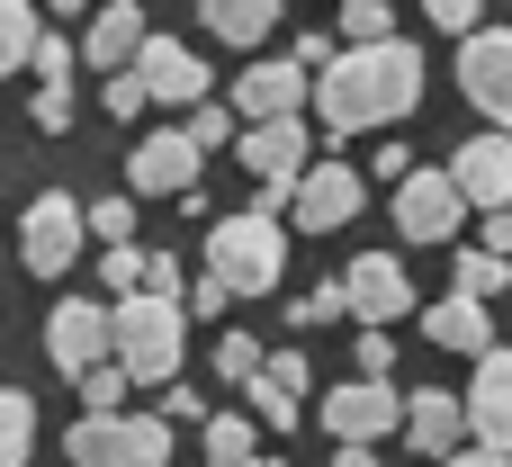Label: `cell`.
I'll return each mask as SVG.
<instances>
[{"label":"cell","instance_id":"4316f807","mask_svg":"<svg viewBox=\"0 0 512 467\" xmlns=\"http://www.w3.org/2000/svg\"><path fill=\"white\" fill-rule=\"evenodd\" d=\"M288 324H297V333H315V324H351V288H342V279H324L315 297H297V315H288Z\"/></svg>","mask_w":512,"mask_h":467},{"label":"cell","instance_id":"7a4b0ae2","mask_svg":"<svg viewBox=\"0 0 512 467\" xmlns=\"http://www.w3.org/2000/svg\"><path fill=\"white\" fill-rule=\"evenodd\" d=\"M108 324H117V360H126V378H135V387H162V378L180 369L189 297H162V288H126V297L108 306Z\"/></svg>","mask_w":512,"mask_h":467},{"label":"cell","instance_id":"5bb4252c","mask_svg":"<svg viewBox=\"0 0 512 467\" xmlns=\"http://www.w3.org/2000/svg\"><path fill=\"white\" fill-rule=\"evenodd\" d=\"M450 180L468 189V207H512V135L504 126L468 135V144L450 153Z\"/></svg>","mask_w":512,"mask_h":467},{"label":"cell","instance_id":"603a6c76","mask_svg":"<svg viewBox=\"0 0 512 467\" xmlns=\"http://www.w3.org/2000/svg\"><path fill=\"white\" fill-rule=\"evenodd\" d=\"M36 0H0V81L9 72H27V54H36Z\"/></svg>","mask_w":512,"mask_h":467},{"label":"cell","instance_id":"7402d4cb","mask_svg":"<svg viewBox=\"0 0 512 467\" xmlns=\"http://www.w3.org/2000/svg\"><path fill=\"white\" fill-rule=\"evenodd\" d=\"M450 288H468V297H486V306H495V297L512 288V252H495V243H468V252H459V270H450Z\"/></svg>","mask_w":512,"mask_h":467},{"label":"cell","instance_id":"e0dca14e","mask_svg":"<svg viewBox=\"0 0 512 467\" xmlns=\"http://www.w3.org/2000/svg\"><path fill=\"white\" fill-rule=\"evenodd\" d=\"M468 432L512 450V351H477V378H468Z\"/></svg>","mask_w":512,"mask_h":467},{"label":"cell","instance_id":"ba28073f","mask_svg":"<svg viewBox=\"0 0 512 467\" xmlns=\"http://www.w3.org/2000/svg\"><path fill=\"white\" fill-rule=\"evenodd\" d=\"M369 207V180L351 171V162H306V180L288 189V216L306 225V234H333V225H351Z\"/></svg>","mask_w":512,"mask_h":467},{"label":"cell","instance_id":"f35d334b","mask_svg":"<svg viewBox=\"0 0 512 467\" xmlns=\"http://www.w3.org/2000/svg\"><path fill=\"white\" fill-rule=\"evenodd\" d=\"M234 306V288L216 279V270H198V288H189V315H225Z\"/></svg>","mask_w":512,"mask_h":467},{"label":"cell","instance_id":"d4e9b609","mask_svg":"<svg viewBox=\"0 0 512 467\" xmlns=\"http://www.w3.org/2000/svg\"><path fill=\"white\" fill-rule=\"evenodd\" d=\"M252 459H261V432L243 414H216L207 423V467H252Z\"/></svg>","mask_w":512,"mask_h":467},{"label":"cell","instance_id":"ee69618b","mask_svg":"<svg viewBox=\"0 0 512 467\" xmlns=\"http://www.w3.org/2000/svg\"><path fill=\"white\" fill-rule=\"evenodd\" d=\"M261 378H279V387L297 396V387H306V360H297V351H279V360H261Z\"/></svg>","mask_w":512,"mask_h":467},{"label":"cell","instance_id":"ffe728a7","mask_svg":"<svg viewBox=\"0 0 512 467\" xmlns=\"http://www.w3.org/2000/svg\"><path fill=\"white\" fill-rule=\"evenodd\" d=\"M81 54H90L99 72H126V63L144 54V9H135V0H108V9L90 18V36H81Z\"/></svg>","mask_w":512,"mask_h":467},{"label":"cell","instance_id":"5b68a950","mask_svg":"<svg viewBox=\"0 0 512 467\" xmlns=\"http://www.w3.org/2000/svg\"><path fill=\"white\" fill-rule=\"evenodd\" d=\"M234 153H243V171L270 189V207L306 180V162H315V135H306V117H252L243 135H234Z\"/></svg>","mask_w":512,"mask_h":467},{"label":"cell","instance_id":"b9f144b4","mask_svg":"<svg viewBox=\"0 0 512 467\" xmlns=\"http://www.w3.org/2000/svg\"><path fill=\"white\" fill-rule=\"evenodd\" d=\"M441 467H512V450H495V441H477V450H468V441H459Z\"/></svg>","mask_w":512,"mask_h":467},{"label":"cell","instance_id":"8992f818","mask_svg":"<svg viewBox=\"0 0 512 467\" xmlns=\"http://www.w3.org/2000/svg\"><path fill=\"white\" fill-rule=\"evenodd\" d=\"M459 90L486 126L512 135V27H468L459 36Z\"/></svg>","mask_w":512,"mask_h":467},{"label":"cell","instance_id":"ac0fdd59","mask_svg":"<svg viewBox=\"0 0 512 467\" xmlns=\"http://www.w3.org/2000/svg\"><path fill=\"white\" fill-rule=\"evenodd\" d=\"M423 333L441 342V351H459V360H477V351H495V315H486V297H468V288H450L432 315H423Z\"/></svg>","mask_w":512,"mask_h":467},{"label":"cell","instance_id":"277c9868","mask_svg":"<svg viewBox=\"0 0 512 467\" xmlns=\"http://www.w3.org/2000/svg\"><path fill=\"white\" fill-rule=\"evenodd\" d=\"M63 459L72 467H171V423L162 414H81Z\"/></svg>","mask_w":512,"mask_h":467},{"label":"cell","instance_id":"1f68e13d","mask_svg":"<svg viewBox=\"0 0 512 467\" xmlns=\"http://www.w3.org/2000/svg\"><path fill=\"white\" fill-rule=\"evenodd\" d=\"M189 135H198V153H216V144H234V108H216V99H198V108H189Z\"/></svg>","mask_w":512,"mask_h":467},{"label":"cell","instance_id":"484cf974","mask_svg":"<svg viewBox=\"0 0 512 467\" xmlns=\"http://www.w3.org/2000/svg\"><path fill=\"white\" fill-rule=\"evenodd\" d=\"M126 387H135V378H126V360H117V351H108L99 369H81V405H90V414H117V405H126Z\"/></svg>","mask_w":512,"mask_h":467},{"label":"cell","instance_id":"2e32d148","mask_svg":"<svg viewBox=\"0 0 512 467\" xmlns=\"http://www.w3.org/2000/svg\"><path fill=\"white\" fill-rule=\"evenodd\" d=\"M315 99V72L288 54V63H252L243 81H234V117H297Z\"/></svg>","mask_w":512,"mask_h":467},{"label":"cell","instance_id":"83f0119b","mask_svg":"<svg viewBox=\"0 0 512 467\" xmlns=\"http://www.w3.org/2000/svg\"><path fill=\"white\" fill-rule=\"evenodd\" d=\"M261 360H270V351H261L252 333H225V342H216V378H225V387H243V378H261Z\"/></svg>","mask_w":512,"mask_h":467},{"label":"cell","instance_id":"bcb514c9","mask_svg":"<svg viewBox=\"0 0 512 467\" xmlns=\"http://www.w3.org/2000/svg\"><path fill=\"white\" fill-rule=\"evenodd\" d=\"M486 243H495V252H512V207H486Z\"/></svg>","mask_w":512,"mask_h":467},{"label":"cell","instance_id":"d590c367","mask_svg":"<svg viewBox=\"0 0 512 467\" xmlns=\"http://www.w3.org/2000/svg\"><path fill=\"white\" fill-rule=\"evenodd\" d=\"M351 360H360V378H387V369H396V342H387V324H369Z\"/></svg>","mask_w":512,"mask_h":467},{"label":"cell","instance_id":"836d02e7","mask_svg":"<svg viewBox=\"0 0 512 467\" xmlns=\"http://www.w3.org/2000/svg\"><path fill=\"white\" fill-rule=\"evenodd\" d=\"M27 72H36V81H72V45H63V36H36Z\"/></svg>","mask_w":512,"mask_h":467},{"label":"cell","instance_id":"6da1fadb","mask_svg":"<svg viewBox=\"0 0 512 467\" xmlns=\"http://www.w3.org/2000/svg\"><path fill=\"white\" fill-rule=\"evenodd\" d=\"M423 108V54L405 45V36H378V45H342L324 72H315V117H324V135H378V126H396V117H414Z\"/></svg>","mask_w":512,"mask_h":467},{"label":"cell","instance_id":"44dd1931","mask_svg":"<svg viewBox=\"0 0 512 467\" xmlns=\"http://www.w3.org/2000/svg\"><path fill=\"white\" fill-rule=\"evenodd\" d=\"M198 18L225 36V45H261L279 27V0H198Z\"/></svg>","mask_w":512,"mask_h":467},{"label":"cell","instance_id":"4fadbf2b","mask_svg":"<svg viewBox=\"0 0 512 467\" xmlns=\"http://www.w3.org/2000/svg\"><path fill=\"white\" fill-rule=\"evenodd\" d=\"M135 81H144V99H153V108H198V99H207V63H198L180 36H144Z\"/></svg>","mask_w":512,"mask_h":467},{"label":"cell","instance_id":"7bdbcfd3","mask_svg":"<svg viewBox=\"0 0 512 467\" xmlns=\"http://www.w3.org/2000/svg\"><path fill=\"white\" fill-rule=\"evenodd\" d=\"M297 63H306V72H324V63H333V36H324V27H306V36H297Z\"/></svg>","mask_w":512,"mask_h":467},{"label":"cell","instance_id":"3957f363","mask_svg":"<svg viewBox=\"0 0 512 467\" xmlns=\"http://www.w3.org/2000/svg\"><path fill=\"white\" fill-rule=\"evenodd\" d=\"M279 261H288L279 207H243V216H216V225H207V270H216L234 297H261V288H279Z\"/></svg>","mask_w":512,"mask_h":467},{"label":"cell","instance_id":"d6a6232c","mask_svg":"<svg viewBox=\"0 0 512 467\" xmlns=\"http://www.w3.org/2000/svg\"><path fill=\"white\" fill-rule=\"evenodd\" d=\"M90 234L99 243H135V198H99L90 207Z\"/></svg>","mask_w":512,"mask_h":467},{"label":"cell","instance_id":"9a60e30c","mask_svg":"<svg viewBox=\"0 0 512 467\" xmlns=\"http://www.w3.org/2000/svg\"><path fill=\"white\" fill-rule=\"evenodd\" d=\"M342 288H351V315H360V324L414 315V288H405V261H396V252H360V261L342 270Z\"/></svg>","mask_w":512,"mask_h":467},{"label":"cell","instance_id":"c3c4849f","mask_svg":"<svg viewBox=\"0 0 512 467\" xmlns=\"http://www.w3.org/2000/svg\"><path fill=\"white\" fill-rule=\"evenodd\" d=\"M252 467H279V459H252Z\"/></svg>","mask_w":512,"mask_h":467},{"label":"cell","instance_id":"ab89813d","mask_svg":"<svg viewBox=\"0 0 512 467\" xmlns=\"http://www.w3.org/2000/svg\"><path fill=\"white\" fill-rule=\"evenodd\" d=\"M144 288H162V297H189V288H180V261H171V252H144Z\"/></svg>","mask_w":512,"mask_h":467},{"label":"cell","instance_id":"74e56055","mask_svg":"<svg viewBox=\"0 0 512 467\" xmlns=\"http://www.w3.org/2000/svg\"><path fill=\"white\" fill-rule=\"evenodd\" d=\"M108 108H117V117H135V108H153V99H144V81H135V63H126V72H108Z\"/></svg>","mask_w":512,"mask_h":467},{"label":"cell","instance_id":"f6af8a7d","mask_svg":"<svg viewBox=\"0 0 512 467\" xmlns=\"http://www.w3.org/2000/svg\"><path fill=\"white\" fill-rule=\"evenodd\" d=\"M333 467H378V441H333Z\"/></svg>","mask_w":512,"mask_h":467},{"label":"cell","instance_id":"e575fe53","mask_svg":"<svg viewBox=\"0 0 512 467\" xmlns=\"http://www.w3.org/2000/svg\"><path fill=\"white\" fill-rule=\"evenodd\" d=\"M99 270H108V288H117V297H126V288H144V252H135V243H108V261H99Z\"/></svg>","mask_w":512,"mask_h":467},{"label":"cell","instance_id":"4dcf8cb0","mask_svg":"<svg viewBox=\"0 0 512 467\" xmlns=\"http://www.w3.org/2000/svg\"><path fill=\"white\" fill-rule=\"evenodd\" d=\"M27 117H36L45 135H63V126H72V81H45V90L27 99Z\"/></svg>","mask_w":512,"mask_h":467},{"label":"cell","instance_id":"7c38bea8","mask_svg":"<svg viewBox=\"0 0 512 467\" xmlns=\"http://www.w3.org/2000/svg\"><path fill=\"white\" fill-rule=\"evenodd\" d=\"M198 135L189 126H171V135H144L135 144V162H126V189L135 198H180V189H198Z\"/></svg>","mask_w":512,"mask_h":467},{"label":"cell","instance_id":"f546056e","mask_svg":"<svg viewBox=\"0 0 512 467\" xmlns=\"http://www.w3.org/2000/svg\"><path fill=\"white\" fill-rule=\"evenodd\" d=\"M342 27H351V45H378V36H396L387 0H342Z\"/></svg>","mask_w":512,"mask_h":467},{"label":"cell","instance_id":"60d3db41","mask_svg":"<svg viewBox=\"0 0 512 467\" xmlns=\"http://www.w3.org/2000/svg\"><path fill=\"white\" fill-rule=\"evenodd\" d=\"M198 414H207L198 387H162V423H198Z\"/></svg>","mask_w":512,"mask_h":467},{"label":"cell","instance_id":"30bf717a","mask_svg":"<svg viewBox=\"0 0 512 467\" xmlns=\"http://www.w3.org/2000/svg\"><path fill=\"white\" fill-rule=\"evenodd\" d=\"M108 351H117V324H108V306H90V297H63V306L45 315V360H54L63 378L99 369Z\"/></svg>","mask_w":512,"mask_h":467},{"label":"cell","instance_id":"7dc6e473","mask_svg":"<svg viewBox=\"0 0 512 467\" xmlns=\"http://www.w3.org/2000/svg\"><path fill=\"white\" fill-rule=\"evenodd\" d=\"M45 9H63V18H72V9H81V0H45Z\"/></svg>","mask_w":512,"mask_h":467},{"label":"cell","instance_id":"8fae6325","mask_svg":"<svg viewBox=\"0 0 512 467\" xmlns=\"http://www.w3.org/2000/svg\"><path fill=\"white\" fill-rule=\"evenodd\" d=\"M324 432L333 441H387V432H405V396L387 378H342L324 396Z\"/></svg>","mask_w":512,"mask_h":467},{"label":"cell","instance_id":"cb8c5ba5","mask_svg":"<svg viewBox=\"0 0 512 467\" xmlns=\"http://www.w3.org/2000/svg\"><path fill=\"white\" fill-rule=\"evenodd\" d=\"M27 450H36V405L0 387V467H27Z\"/></svg>","mask_w":512,"mask_h":467},{"label":"cell","instance_id":"d6986e66","mask_svg":"<svg viewBox=\"0 0 512 467\" xmlns=\"http://www.w3.org/2000/svg\"><path fill=\"white\" fill-rule=\"evenodd\" d=\"M405 441H414L423 459H450V450L468 441V396H432V387H423V396L405 405Z\"/></svg>","mask_w":512,"mask_h":467},{"label":"cell","instance_id":"f1b7e54d","mask_svg":"<svg viewBox=\"0 0 512 467\" xmlns=\"http://www.w3.org/2000/svg\"><path fill=\"white\" fill-rule=\"evenodd\" d=\"M243 396H252V414H261L270 432H297V396H288L279 378H243Z\"/></svg>","mask_w":512,"mask_h":467},{"label":"cell","instance_id":"8d00e7d4","mask_svg":"<svg viewBox=\"0 0 512 467\" xmlns=\"http://www.w3.org/2000/svg\"><path fill=\"white\" fill-rule=\"evenodd\" d=\"M477 9H486V0H423V18H432V27H450V36H468V27H477Z\"/></svg>","mask_w":512,"mask_h":467},{"label":"cell","instance_id":"9c48e42d","mask_svg":"<svg viewBox=\"0 0 512 467\" xmlns=\"http://www.w3.org/2000/svg\"><path fill=\"white\" fill-rule=\"evenodd\" d=\"M81 234H90V207H72V198H36L27 225H18V261H27L36 279H63L72 252H81Z\"/></svg>","mask_w":512,"mask_h":467},{"label":"cell","instance_id":"52a82bcc","mask_svg":"<svg viewBox=\"0 0 512 467\" xmlns=\"http://www.w3.org/2000/svg\"><path fill=\"white\" fill-rule=\"evenodd\" d=\"M459 216H468V189H459L450 171H423V162H414V171L396 180V234H405V243H450Z\"/></svg>","mask_w":512,"mask_h":467}]
</instances>
